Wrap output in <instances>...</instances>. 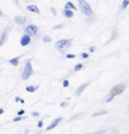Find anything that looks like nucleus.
I'll list each match as a JSON object with an SVG mask.
<instances>
[{
	"label": "nucleus",
	"instance_id": "nucleus-1",
	"mask_svg": "<svg viewBox=\"0 0 129 134\" xmlns=\"http://www.w3.org/2000/svg\"><path fill=\"white\" fill-rule=\"evenodd\" d=\"M124 90H126V84H124V83H118V84L113 85L111 88V90H110V93L107 94V96L105 98V102H106V104L111 102L117 95L124 93Z\"/></svg>",
	"mask_w": 129,
	"mask_h": 134
},
{
	"label": "nucleus",
	"instance_id": "nucleus-2",
	"mask_svg": "<svg viewBox=\"0 0 129 134\" xmlns=\"http://www.w3.org/2000/svg\"><path fill=\"white\" fill-rule=\"evenodd\" d=\"M78 4H79V10L82 14H84L85 16H89V17L94 15V11H93L91 6L85 0H78Z\"/></svg>",
	"mask_w": 129,
	"mask_h": 134
},
{
	"label": "nucleus",
	"instance_id": "nucleus-3",
	"mask_svg": "<svg viewBox=\"0 0 129 134\" xmlns=\"http://www.w3.org/2000/svg\"><path fill=\"white\" fill-rule=\"evenodd\" d=\"M32 74H33V67H32V60L31 59H28L26 61V65H25V68L22 71V79L23 81H27L28 78L31 77Z\"/></svg>",
	"mask_w": 129,
	"mask_h": 134
},
{
	"label": "nucleus",
	"instance_id": "nucleus-4",
	"mask_svg": "<svg viewBox=\"0 0 129 134\" xmlns=\"http://www.w3.org/2000/svg\"><path fill=\"white\" fill-rule=\"evenodd\" d=\"M71 44H72V40L71 39H60L55 43V48L60 51H63L66 48H70Z\"/></svg>",
	"mask_w": 129,
	"mask_h": 134
},
{
	"label": "nucleus",
	"instance_id": "nucleus-5",
	"mask_svg": "<svg viewBox=\"0 0 129 134\" xmlns=\"http://www.w3.org/2000/svg\"><path fill=\"white\" fill-rule=\"evenodd\" d=\"M25 33L28 34V35H31V37L37 35L38 34V27H37L35 25H28L25 28Z\"/></svg>",
	"mask_w": 129,
	"mask_h": 134
},
{
	"label": "nucleus",
	"instance_id": "nucleus-6",
	"mask_svg": "<svg viewBox=\"0 0 129 134\" xmlns=\"http://www.w3.org/2000/svg\"><path fill=\"white\" fill-rule=\"evenodd\" d=\"M62 117H57V118H55V120L52 121L51 123L49 124V126H48V127H46V132H49V131H52V129H54V128H56L57 127V126H59L60 123H61V122H62Z\"/></svg>",
	"mask_w": 129,
	"mask_h": 134
},
{
	"label": "nucleus",
	"instance_id": "nucleus-7",
	"mask_svg": "<svg viewBox=\"0 0 129 134\" xmlns=\"http://www.w3.org/2000/svg\"><path fill=\"white\" fill-rule=\"evenodd\" d=\"M31 42H32V37L31 35H28V34H23L21 37V39H20V44H21L22 46H28L29 44H31Z\"/></svg>",
	"mask_w": 129,
	"mask_h": 134
},
{
	"label": "nucleus",
	"instance_id": "nucleus-8",
	"mask_svg": "<svg viewBox=\"0 0 129 134\" xmlns=\"http://www.w3.org/2000/svg\"><path fill=\"white\" fill-rule=\"evenodd\" d=\"M90 83H91L90 81H88V82H85V83H83L82 85H79V87L76 89V95H77V96H80V95H82V93H83L84 90L88 88V85H90Z\"/></svg>",
	"mask_w": 129,
	"mask_h": 134
},
{
	"label": "nucleus",
	"instance_id": "nucleus-9",
	"mask_svg": "<svg viewBox=\"0 0 129 134\" xmlns=\"http://www.w3.org/2000/svg\"><path fill=\"white\" fill-rule=\"evenodd\" d=\"M9 32H10V28H5L3 32H1V34H0V46L3 45L5 42H6L7 35H9Z\"/></svg>",
	"mask_w": 129,
	"mask_h": 134
},
{
	"label": "nucleus",
	"instance_id": "nucleus-10",
	"mask_svg": "<svg viewBox=\"0 0 129 134\" xmlns=\"http://www.w3.org/2000/svg\"><path fill=\"white\" fill-rule=\"evenodd\" d=\"M14 21L17 25H25L26 22H27V17H25V16H16L14 18Z\"/></svg>",
	"mask_w": 129,
	"mask_h": 134
},
{
	"label": "nucleus",
	"instance_id": "nucleus-11",
	"mask_svg": "<svg viewBox=\"0 0 129 134\" xmlns=\"http://www.w3.org/2000/svg\"><path fill=\"white\" fill-rule=\"evenodd\" d=\"M27 10L29 11V12H33V14H40V10L38 9L37 5H28Z\"/></svg>",
	"mask_w": 129,
	"mask_h": 134
},
{
	"label": "nucleus",
	"instance_id": "nucleus-12",
	"mask_svg": "<svg viewBox=\"0 0 129 134\" xmlns=\"http://www.w3.org/2000/svg\"><path fill=\"white\" fill-rule=\"evenodd\" d=\"M62 14H63V16H65V17H67V18H72L74 16V12H73V11H72V10H68V9H63Z\"/></svg>",
	"mask_w": 129,
	"mask_h": 134
},
{
	"label": "nucleus",
	"instance_id": "nucleus-13",
	"mask_svg": "<svg viewBox=\"0 0 129 134\" xmlns=\"http://www.w3.org/2000/svg\"><path fill=\"white\" fill-rule=\"evenodd\" d=\"M39 89V85H27L26 87V92L28 93H34Z\"/></svg>",
	"mask_w": 129,
	"mask_h": 134
},
{
	"label": "nucleus",
	"instance_id": "nucleus-14",
	"mask_svg": "<svg viewBox=\"0 0 129 134\" xmlns=\"http://www.w3.org/2000/svg\"><path fill=\"white\" fill-rule=\"evenodd\" d=\"M9 62H10L11 66H18V64H20V56H16V57H14V59H10Z\"/></svg>",
	"mask_w": 129,
	"mask_h": 134
},
{
	"label": "nucleus",
	"instance_id": "nucleus-15",
	"mask_svg": "<svg viewBox=\"0 0 129 134\" xmlns=\"http://www.w3.org/2000/svg\"><path fill=\"white\" fill-rule=\"evenodd\" d=\"M106 113H108V111L107 110H100V111H96V112H94L91 116L94 117H99V116H102V115H106Z\"/></svg>",
	"mask_w": 129,
	"mask_h": 134
},
{
	"label": "nucleus",
	"instance_id": "nucleus-16",
	"mask_svg": "<svg viewBox=\"0 0 129 134\" xmlns=\"http://www.w3.org/2000/svg\"><path fill=\"white\" fill-rule=\"evenodd\" d=\"M65 9H68V10H72V11H76V10H77V7L74 6V4L71 3V1H67L66 5H65Z\"/></svg>",
	"mask_w": 129,
	"mask_h": 134
},
{
	"label": "nucleus",
	"instance_id": "nucleus-17",
	"mask_svg": "<svg viewBox=\"0 0 129 134\" xmlns=\"http://www.w3.org/2000/svg\"><path fill=\"white\" fill-rule=\"evenodd\" d=\"M83 67H84V65H83V64H77L76 66H74L73 71H74V72H79L80 70H83Z\"/></svg>",
	"mask_w": 129,
	"mask_h": 134
},
{
	"label": "nucleus",
	"instance_id": "nucleus-18",
	"mask_svg": "<svg viewBox=\"0 0 129 134\" xmlns=\"http://www.w3.org/2000/svg\"><path fill=\"white\" fill-rule=\"evenodd\" d=\"M128 6H129V0H123L122 5H121V9H122V10H126Z\"/></svg>",
	"mask_w": 129,
	"mask_h": 134
},
{
	"label": "nucleus",
	"instance_id": "nucleus-19",
	"mask_svg": "<svg viewBox=\"0 0 129 134\" xmlns=\"http://www.w3.org/2000/svg\"><path fill=\"white\" fill-rule=\"evenodd\" d=\"M117 37H118V32H117V29H113V32H112V37H111V39H110V42L117 39Z\"/></svg>",
	"mask_w": 129,
	"mask_h": 134
},
{
	"label": "nucleus",
	"instance_id": "nucleus-20",
	"mask_svg": "<svg viewBox=\"0 0 129 134\" xmlns=\"http://www.w3.org/2000/svg\"><path fill=\"white\" fill-rule=\"evenodd\" d=\"M43 42L44 43H50L51 42V37H49V35H44V37H43Z\"/></svg>",
	"mask_w": 129,
	"mask_h": 134
},
{
	"label": "nucleus",
	"instance_id": "nucleus-21",
	"mask_svg": "<svg viewBox=\"0 0 129 134\" xmlns=\"http://www.w3.org/2000/svg\"><path fill=\"white\" fill-rule=\"evenodd\" d=\"M62 87L63 88H68V87H70V82H68V79H63L62 81Z\"/></svg>",
	"mask_w": 129,
	"mask_h": 134
},
{
	"label": "nucleus",
	"instance_id": "nucleus-22",
	"mask_svg": "<svg viewBox=\"0 0 129 134\" xmlns=\"http://www.w3.org/2000/svg\"><path fill=\"white\" fill-rule=\"evenodd\" d=\"M23 118H25V117H23V116H16V117H15V118H14V120H12V121H14V122H20V121H22V120H23Z\"/></svg>",
	"mask_w": 129,
	"mask_h": 134
},
{
	"label": "nucleus",
	"instance_id": "nucleus-23",
	"mask_svg": "<svg viewBox=\"0 0 129 134\" xmlns=\"http://www.w3.org/2000/svg\"><path fill=\"white\" fill-rule=\"evenodd\" d=\"M80 57H82L83 60H87L88 57H89V54H88V53H82V54H80Z\"/></svg>",
	"mask_w": 129,
	"mask_h": 134
},
{
	"label": "nucleus",
	"instance_id": "nucleus-24",
	"mask_svg": "<svg viewBox=\"0 0 129 134\" xmlns=\"http://www.w3.org/2000/svg\"><path fill=\"white\" fill-rule=\"evenodd\" d=\"M15 101H16V102H21V104H25V100L22 99V98H20V96H16V98H15Z\"/></svg>",
	"mask_w": 129,
	"mask_h": 134
},
{
	"label": "nucleus",
	"instance_id": "nucleus-25",
	"mask_svg": "<svg viewBox=\"0 0 129 134\" xmlns=\"http://www.w3.org/2000/svg\"><path fill=\"white\" fill-rule=\"evenodd\" d=\"M74 57H76L74 54H66V59H68V60H72V59H74Z\"/></svg>",
	"mask_w": 129,
	"mask_h": 134
},
{
	"label": "nucleus",
	"instance_id": "nucleus-26",
	"mask_svg": "<svg viewBox=\"0 0 129 134\" xmlns=\"http://www.w3.org/2000/svg\"><path fill=\"white\" fill-rule=\"evenodd\" d=\"M82 115H83V113H77L76 116H73L72 118H70V121H74V120H77V118H79V117L82 116Z\"/></svg>",
	"mask_w": 129,
	"mask_h": 134
},
{
	"label": "nucleus",
	"instance_id": "nucleus-27",
	"mask_svg": "<svg viewBox=\"0 0 129 134\" xmlns=\"http://www.w3.org/2000/svg\"><path fill=\"white\" fill-rule=\"evenodd\" d=\"M62 27H63V25L61 23V25H56L55 27H52V29H54V31H56V29H61Z\"/></svg>",
	"mask_w": 129,
	"mask_h": 134
},
{
	"label": "nucleus",
	"instance_id": "nucleus-28",
	"mask_svg": "<svg viewBox=\"0 0 129 134\" xmlns=\"http://www.w3.org/2000/svg\"><path fill=\"white\" fill-rule=\"evenodd\" d=\"M26 113V111L23 109L22 110H18V112H17V116H23V115H25Z\"/></svg>",
	"mask_w": 129,
	"mask_h": 134
},
{
	"label": "nucleus",
	"instance_id": "nucleus-29",
	"mask_svg": "<svg viewBox=\"0 0 129 134\" xmlns=\"http://www.w3.org/2000/svg\"><path fill=\"white\" fill-rule=\"evenodd\" d=\"M37 126H38V128H43V126H44V122H43V120H39Z\"/></svg>",
	"mask_w": 129,
	"mask_h": 134
},
{
	"label": "nucleus",
	"instance_id": "nucleus-30",
	"mask_svg": "<svg viewBox=\"0 0 129 134\" xmlns=\"http://www.w3.org/2000/svg\"><path fill=\"white\" fill-rule=\"evenodd\" d=\"M60 106H61V107H67V106H68V102H67V101H62L61 104H60Z\"/></svg>",
	"mask_w": 129,
	"mask_h": 134
},
{
	"label": "nucleus",
	"instance_id": "nucleus-31",
	"mask_svg": "<svg viewBox=\"0 0 129 134\" xmlns=\"http://www.w3.org/2000/svg\"><path fill=\"white\" fill-rule=\"evenodd\" d=\"M105 133H106V131H105V129H102V131L95 132V133H91V134H105Z\"/></svg>",
	"mask_w": 129,
	"mask_h": 134
},
{
	"label": "nucleus",
	"instance_id": "nucleus-32",
	"mask_svg": "<svg viewBox=\"0 0 129 134\" xmlns=\"http://www.w3.org/2000/svg\"><path fill=\"white\" fill-rule=\"evenodd\" d=\"M39 115H40V113L37 112V111H33V112H32V116H33V117H38Z\"/></svg>",
	"mask_w": 129,
	"mask_h": 134
},
{
	"label": "nucleus",
	"instance_id": "nucleus-33",
	"mask_svg": "<svg viewBox=\"0 0 129 134\" xmlns=\"http://www.w3.org/2000/svg\"><path fill=\"white\" fill-rule=\"evenodd\" d=\"M95 50H96V48H95V46H90V48H89V53H94Z\"/></svg>",
	"mask_w": 129,
	"mask_h": 134
},
{
	"label": "nucleus",
	"instance_id": "nucleus-34",
	"mask_svg": "<svg viewBox=\"0 0 129 134\" xmlns=\"http://www.w3.org/2000/svg\"><path fill=\"white\" fill-rule=\"evenodd\" d=\"M51 12H52L54 15H56V11H55V9H54V7H51Z\"/></svg>",
	"mask_w": 129,
	"mask_h": 134
},
{
	"label": "nucleus",
	"instance_id": "nucleus-35",
	"mask_svg": "<svg viewBox=\"0 0 129 134\" xmlns=\"http://www.w3.org/2000/svg\"><path fill=\"white\" fill-rule=\"evenodd\" d=\"M3 113H4V109H0V116H1Z\"/></svg>",
	"mask_w": 129,
	"mask_h": 134
},
{
	"label": "nucleus",
	"instance_id": "nucleus-36",
	"mask_svg": "<svg viewBox=\"0 0 129 134\" xmlns=\"http://www.w3.org/2000/svg\"><path fill=\"white\" fill-rule=\"evenodd\" d=\"M0 17H3V11L0 10Z\"/></svg>",
	"mask_w": 129,
	"mask_h": 134
},
{
	"label": "nucleus",
	"instance_id": "nucleus-37",
	"mask_svg": "<svg viewBox=\"0 0 129 134\" xmlns=\"http://www.w3.org/2000/svg\"><path fill=\"white\" fill-rule=\"evenodd\" d=\"M65 1H67V0H65Z\"/></svg>",
	"mask_w": 129,
	"mask_h": 134
},
{
	"label": "nucleus",
	"instance_id": "nucleus-38",
	"mask_svg": "<svg viewBox=\"0 0 129 134\" xmlns=\"http://www.w3.org/2000/svg\"><path fill=\"white\" fill-rule=\"evenodd\" d=\"M0 34H1V33H0Z\"/></svg>",
	"mask_w": 129,
	"mask_h": 134
}]
</instances>
